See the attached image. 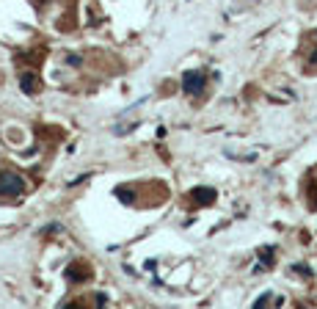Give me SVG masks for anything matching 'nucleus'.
<instances>
[{"instance_id": "6", "label": "nucleus", "mask_w": 317, "mask_h": 309, "mask_svg": "<svg viewBox=\"0 0 317 309\" xmlns=\"http://www.w3.org/2000/svg\"><path fill=\"white\" fill-rule=\"evenodd\" d=\"M273 246H265V249H259V260L265 262V265H273Z\"/></svg>"}, {"instance_id": "5", "label": "nucleus", "mask_w": 317, "mask_h": 309, "mask_svg": "<svg viewBox=\"0 0 317 309\" xmlns=\"http://www.w3.org/2000/svg\"><path fill=\"white\" fill-rule=\"evenodd\" d=\"M116 196H119L121 202L132 204V202H135V190H132V188H116Z\"/></svg>"}, {"instance_id": "1", "label": "nucleus", "mask_w": 317, "mask_h": 309, "mask_svg": "<svg viewBox=\"0 0 317 309\" xmlns=\"http://www.w3.org/2000/svg\"><path fill=\"white\" fill-rule=\"evenodd\" d=\"M204 83H207V77L199 69H188L185 75H182V91H185L188 97H199L204 91Z\"/></svg>"}, {"instance_id": "9", "label": "nucleus", "mask_w": 317, "mask_h": 309, "mask_svg": "<svg viewBox=\"0 0 317 309\" xmlns=\"http://www.w3.org/2000/svg\"><path fill=\"white\" fill-rule=\"evenodd\" d=\"M94 301H97V304H108V296H105V293H97Z\"/></svg>"}, {"instance_id": "10", "label": "nucleus", "mask_w": 317, "mask_h": 309, "mask_svg": "<svg viewBox=\"0 0 317 309\" xmlns=\"http://www.w3.org/2000/svg\"><path fill=\"white\" fill-rule=\"evenodd\" d=\"M66 61H69V64H72V66H80V55H69V58H66Z\"/></svg>"}, {"instance_id": "2", "label": "nucleus", "mask_w": 317, "mask_h": 309, "mask_svg": "<svg viewBox=\"0 0 317 309\" xmlns=\"http://www.w3.org/2000/svg\"><path fill=\"white\" fill-rule=\"evenodd\" d=\"M22 179L11 171H3L0 174V196H19L22 193Z\"/></svg>"}, {"instance_id": "8", "label": "nucleus", "mask_w": 317, "mask_h": 309, "mask_svg": "<svg viewBox=\"0 0 317 309\" xmlns=\"http://www.w3.org/2000/svg\"><path fill=\"white\" fill-rule=\"evenodd\" d=\"M268 301H270V293H265V296H259L257 301H254V307H265Z\"/></svg>"}, {"instance_id": "4", "label": "nucleus", "mask_w": 317, "mask_h": 309, "mask_svg": "<svg viewBox=\"0 0 317 309\" xmlns=\"http://www.w3.org/2000/svg\"><path fill=\"white\" fill-rule=\"evenodd\" d=\"M19 83H22V91H25V94H33V91H36V86H39V77L33 75V72H22Z\"/></svg>"}, {"instance_id": "11", "label": "nucleus", "mask_w": 317, "mask_h": 309, "mask_svg": "<svg viewBox=\"0 0 317 309\" xmlns=\"http://www.w3.org/2000/svg\"><path fill=\"white\" fill-rule=\"evenodd\" d=\"M309 64H317V50H315V53L309 55Z\"/></svg>"}, {"instance_id": "7", "label": "nucleus", "mask_w": 317, "mask_h": 309, "mask_svg": "<svg viewBox=\"0 0 317 309\" xmlns=\"http://www.w3.org/2000/svg\"><path fill=\"white\" fill-rule=\"evenodd\" d=\"M293 274L304 276V279H312V268H309V265H301V262H295V265H293Z\"/></svg>"}, {"instance_id": "3", "label": "nucleus", "mask_w": 317, "mask_h": 309, "mask_svg": "<svg viewBox=\"0 0 317 309\" xmlns=\"http://www.w3.org/2000/svg\"><path fill=\"white\" fill-rule=\"evenodd\" d=\"M191 196L196 199L199 204H212L218 193H215V188H193V190H191Z\"/></svg>"}]
</instances>
